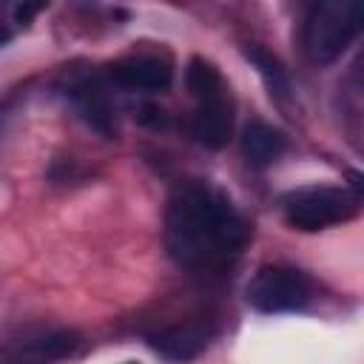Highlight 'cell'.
<instances>
[{
	"label": "cell",
	"instance_id": "5",
	"mask_svg": "<svg viewBox=\"0 0 364 364\" xmlns=\"http://www.w3.org/2000/svg\"><path fill=\"white\" fill-rule=\"evenodd\" d=\"M108 77L131 91H165L173 80V68L171 63L159 60V57H125L108 65Z\"/></svg>",
	"mask_w": 364,
	"mask_h": 364
},
{
	"label": "cell",
	"instance_id": "12",
	"mask_svg": "<svg viewBox=\"0 0 364 364\" xmlns=\"http://www.w3.org/2000/svg\"><path fill=\"white\" fill-rule=\"evenodd\" d=\"M245 54H247V60L259 68V74L264 77V82H267L270 94L284 97V94H287V77H284V68L279 65V60H276V57H270L267 51L256 48V46H253V48H247Z\"/></svg>",
	"mask_w": 364,
	"mask_h": 364
},
{
	"label": "cell",
	"instance_id": "8",
	"mask_svg": "<svg viewBox=\"0 0 364 364\" xmlns=\"http://www.w3.org/2000/svg\"><path fill=\"white\" fill-rule=\"evenodd\" d=\"M77 336L74 333H40L34 338H26V341H17L14 347V358L20 361H28V364H48V361H57V358H65L77 350Z\"/></svg>",
	"mask_w": 364,
	"mask_h": 364
},
{
	"label": "cell",
	"instance_id": "4",
	"mask_svg": "<svg viewBox=\"0 0 364 364\" xmlns=\"http://www.w3.org/2000/svg\"><path fill=\"white\" fill-rule=\"evenodd\" d=\"M313 296L307 276L287 264L262 267L247 284V301L259 313H290L301 310Z\"/></svg>",
	"mask_w": 364,
	"mask_h": 364
},
{
	"label": "cell",
	"instance_id": "9",
	"mask_svg": "<svg viewBox=\"0 0 364 364\" xmlns=\"http://www.w3.org/2000/svg\"><path fill=\"white\" fill-rule=\"evenodd\" d=\"M156 353L173 361H188L205 347V333L199 327H171L159 336H154Z\"/></svg>",
	"mask_w": 364,
	"mask_h": 364
},
{
	"label": "cell",
	"instance_id": "3",
	"mask_svg": "<svg viewBox=\"0 0 364 364\" xmlns=\"http://www.w3.org/2000/svg\"><path fill=\"white\" fill-rule=\"evenodd\" d=\"M361 193L355 188L336 185H313L299 188L284 196V219L296 230H324L341 222H350L358 213Z\"/></svg>",
	"mask_w": 364,
	"mask_h": 364
},
{
	"label": "cell",
	"instance_id": "2",
	"mask_svg": "<svg viewBox=\"0 0 364 364\" xmlns=\"http://www.w3.org/2000/svg\"><path fill=\"white\" fill-rule=\"evenodd\" d=\"M361 20H364V9L358 0L316 3L304 20V34H301L304 54L318 65L338 60L358 37Z\"/></svg>",
	"mask_w": 364,
	"mask_h": 364
},
{
	"label": "cell",
	"instance_id": "11",
	"mask_svg": "<svg viewBox=\"0 0 364 364\" xmlns=\"http://www.w3.org/2000/svg\"><path fill=\"white\" fill-rule=\"evenodd\" d=\"M74 100H77V108L82 111V117L100 128V131H111V108H108V100L102 97V91L97 85H77L74 88Z\"/></svg>",
	"mask_w": 364,
	"mask_h": 364
},
{
	"label": "cell",
	"instance_id": "1",
	"mask_svg": "<svg viewBox=\"0 0 364 364\" xmlns=\"http://www.w3.org/2000/svg\"><path fill=\"white\" fill-rule=\"evenodd\" d=\"M245 242L247 225L222 191L205 182H188L171 196L165 245L182 267L219 270L239 256Z\"/></svg>",
	"mask_w": 364,
	"mask_h": 364
},
{
	"label": "cell",
	"instance_id": "13",
	"mask_svg": "<svg viewBox=\"0 0 364 364\" xmlns=\"http://www.w3.org/2000/svg\"><path fill=\"white\" fill-rule=\"evenodd\" d=\"M40 9H43L40 3H37V6H17V9H14V17H17L20 23H28V20H31V14H37Z\"/></svg>",
	"mask_w": 364,
	"mask_h": 364
},
{
	"label": "cell",
	"instance_id": "7",
	"mask_svg": "<svg viewBox=\"0 0 364 364\" xmlns=\"http://www.w3.org/2000/svg\"><path fill=\"white\" fill-rule=\"evenodd\" d=\"M242 151H245V159L250 165L264 168V165H273L287 151V136L273 125L250 122L245 128V136H242Z\"/></svg>",
	"mask_w": 364,
	"mask_h": 364
},
{
	"label": "cell",
	"instance_id": "10",
	"mask_svg": "<svg viewBox=\"0 0 364 364\" xmlns=\"http://www.w3.org/2000/svg\"><path fill=\"white\" fill-rule=\"evenodd\" d=\"M185 82H188V91H191L199 102H208V100L225 97V82H222L219 71H216L208 60H202V57H193V60L188 63Z\"/></svg>",
	"mask_w": 364,
	"mask_h": 364
},
{
	"label": "cell",
	"instance_id": "6",
	"mask_svg": "<svg viewBox=\"0 0 364 364\" xmlns=\"http://www.w3.org/2000/svg\"><path fill=\"white\" fill-rule=\"evenodd\" d=\"M191 128H193V136L205 148H225L230 134H233V108H230V102L225 97L199 102Z\"/></svg>",
	"mask_w": 364,
	"mask_h": 364
}]
</instances>
